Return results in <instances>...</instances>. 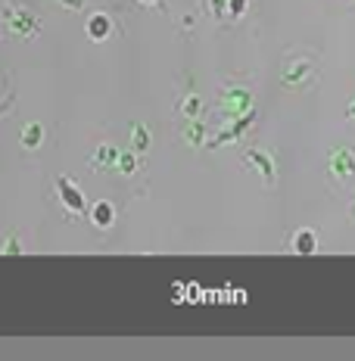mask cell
Segmentation results:
<instances>
[{"label":"cell","instance_id":"1","mask_svg":"<svg viewBox=\"0 0 355 361\" xmlns=\"http://www.w3.org/2000/svg\"><path fill=\"white\" fill-rule=\"evenodd\" d=\"M4 22H6V28H10L16 37H35L37 32H41V22H37V16H32L25 6L16 4V0H10V4L4 6Z\"/></svg>","mask_w":355,"mask_h":361},{"label":"cell","instance_id":"2","mask_svg":"<svg viewBox=\"0 0 355 361\" xmlns=\"http://www.w3.org/2000/svg\"><path fill=\"white\" fill-rule=\"evenodd\" d=\"M56 193H59V202H63L72 215L85 212V193H81V187L75 184V180H69L66 175H59L56 178Z\"/></svg>","mask_w":355,"mask_h":361},{"label":"cell","instance_id":"3","mask_svg":"<svg viewBox=\"0 0 355 361\" xmlns=\"http://www.w3.org/2000/svg\"><path fill=\"white\" fill-rule=\"evenodd\" d=\"M253 122H255V112H253V109L243 112V116H237V118H234V122L212 140V144H209V149H218V147H224V144H234V140H240V137H243V131H249V128H253Z\"/></svg>","mask_w":355,"mask_h":361},{"label":"cell","instance_id":"4","mask_svg":"<svg viewBox=\"0 0 355 361\" xmlns=\"http://www.w3.org/2000/svg\"><path fill=\"white\" fill-rule=\"evenodd\" d=\"M243 162H246V165H253V169L259 171L262 180H265L268 187L277 180V162L271 159L265 149H243Z\"/></svg>","mask_w":355,"mask_h":361},{"label":"cell","instance_id":"5","mask_svg":"<svg viewBox=\"0 0 355 361\" xmlns=\"http://www.w3.org/2000/svg\"><path fill=\"white\" fill-rule=\"evenodd\" d=\"M327 169L334 180H352L355 178V153L352 149H334L327 159Z\"/></svg>","mask_w":355,"mask_h":361},{"label":"cell","instance_id":"6","mask_svg":"<svg viewBox=\"0 0 355 361\" xmlns=\"http://www.w3.org/2000/svg\"><path fill=\"white\" fill-rule=\"evenodd\" d=\"M312 75V59L306 56H290L287 59V69H284V85L287 87H302V81Z\"/></svg>","mask_w":355,"mask_h":361},{"label":"cell","instance_id":"7","mask_svg":"<svg viewBox=\"0 0 355 361\" xmlns=\"http://www.w3.org/2000/svg\"><path fill=\"white\" fill-rule=\"evenodd\" d=\"M224 109L231 112V116H243V112H249V106H253V94L243 87H231L228 94H224Z\"/></svg>","mask_w":355,"mask_h":361},{"label":"cell","instance_id":"8","mask_svg":"<svg viewBox=\"0 0 355 361\" xmlns=\"http://www.w3.org/2000/svg\"><path fill=\"white\" fill-rule=\"evenodd\" d=\"M109 32H112V19L107 16L103 10H97V13H90V19H88V37L90 41H107L109 37Z\"/></svg>","mask_w":355,"mask_h":361},{"label":"cell","instance_id":"9","mask_svg":"<svg viewBox=\"0 0 355 361\" xmlns=\"http://www.w3.org/2000/svg\"><path fill=\"white\" fill-rule=\"evenodd\" d=\"M90 221H94V228H112V221H116V209H112V202L100 200L90 206Z\"/></svg>","mask_w":355,"mask_h":361},{"label":"cell","instance_id":"10","mask_svg":"<svg viewBox=\"0 0 355 361\" xmlns=\"http://www.w3.org/2000/svg\"><path fill=\"white\" fill-rule=\"evenodd\" d=\"M290 246H293V252H299V255H312L315 250H318V237H315V231H296L290 240Z\"/></svg>","mask_w":355,"mask_h":361},{"label":"cell","instance_id":"11","mask_svg":"<svg viewBox=\"0 0 355 361\" xmlns=\"http://www.w3.org/2000/svg\"><path fill=\"white\" fill-rule=\"evenodd\" d=\"M41 137H44V128L37 125V122H32V125L22 128V147H28V149L41 147Z\"/></svg>","mask_w":355,"mask_h":361},{"label":"cell","instance_id":"12","mask_svg":"<svg viewBox=\"0 0 355 361\" xmlns=\"http://www.w3.org/2000/svg\"><path fill=\"white\" fill-rule=\"evenodd\" d=\"M116 159H119V153L112 147H100L94 153V159H90V165H94V169H107V165H116Z\"/></svg>","mask_w":355,"mask_h":361},{"label":"cell","instance_id":"13","mask_svg":"<svg viewBox=\"0 0 355 361\" xmlns=\"http://www.w3.org/2000/svg\"><path fill=\"white\" fill-rule=\"evenodd\" d=\"M131 147L138 149V153L150 147V131H147V125H134V128H131Z\"/></svg>","mask_w":355,"mask_h":361},{"label":"cell","instance_id":"14","mask_svg":"<svg viewBox=\"0 0 355 361\" xmlns=\"http://www.w3.org/2000/svg\"><path fill=\"white\" fill-rule=\"evenodd\" d=\"M116 169L122 171V175H134V169H138V159H134V153H119Z\"/></svg>","mask_w":355,"mask_h":361},{"label":"cell","instance_id":"15","mask_svg":"<svg viewBox=\"0 0 355 361\" xmlns=\"http://www.w3.org/2000/svg\"><path fill=\"white\" fill-rule=\"evenodd\" d=\"M246 10H249V0H228V10H224V16H228V19H240Z\"/></svg>","mask_w":355,"mask_h":361},{"label":"cell","instance_id":"16","mask_svg":"<svg viewBox=\"0 0 355 361\" xmlns=\"http://www.w3.org/2000/svg\"><path fill=\"white\" fill-rule=\"evenodd\" d=\"M184 137L191 140L193 147H200V144H203V122H196V118H193L191 128H187V134H184Z\"/></svg>","mask_w":355,"mask_h":361},{"label":"cell","instance_id":"17","mask_svg":"<svg viewBox=\"0 0 355 361\" xmlns=\"http://www.w3.org/2000/svg\"><path fill=\"white\" fill-rule=\"evenodd\" d=\"M181 112H184L187 118H196V116H200V97H187L184 106H181Z\"/></svg>","mask_w":355,"mask_h":361},{"label":"cell","instance_id":"18","mask_svg":"<svg viewBox=\"0 0 355 361\" xmlns=\"http://www.w3.org/2000/svg\"><path fill=\"white\" fill-rule=\"evenodd\" d=\"M224 10H228V0H212V16L224 19Z\"/></svg>","mask_w":355,"mask_h":361},{"label":"cell","instance_id":"19","mask_svg":"<svg viewBox=\"0 0 355 361\" xmlns=\"http://www.w3.org/2000/svg\"><path fill=\"white\" fill-rule=\"evenodd\" d=\"M4 252H13V255H19V252H22V246H19V240H16V237H10V240H6V246H4Z\"/></svg>","mask_w":355,"mask_h":361},{"label":"cell","instance_id":"20","mask_svg":"<svg viewBox=\"0 0 355 361\" xmlns=\"http://www.w3.org/2000/svg\"><path fill=\"white\" fill-rule=\"evenodd\" d=\"M59 4H63L66 10H81V6H85V0H59Z\"/></svg>","mask_w":355,"mask_h":361},{"label":"cell","instance_id":"21","mask_svg":"<svg viewBox=\"0 0 355 361\" xmlns=\"http://www.w3.org/2000/svg\"><path fill=\"white\" fill-rule=\"evenodd\" d=\"M10 106H13V97H10V100H6V103H0V116H4V112L10 109Z\"/></svg>","mask_w":355,"mask_h":361},{"label":"cell","instance_id":"22","mask_svg":"<svg viewBox=\"0 0 355 361\" xmlns=\"http://www.w3.org/2000/svg\"><path fill=\"white\" fill-rule=\"evenodd\" d=\"M346 116H349V118H352V122H355V100L349 103V109H346Z\"/></svg>","mask_w":355,"mask_h":361},{"label":"cell","instance_id":"23","mask_svg":"<svg viewBox=\"0 0 355 361\" xmlns=\"http://www.w3.org/2000/svg\"><path fill=\"white\" fill-rule=\"evenodd\" d=\"M140 4H150V6H153V4H156V6H160V10H162V6H165V4H162V0H140Z\"/></svg>","mask_w":355,"mask_h":361},{"label":"cell","instance_id":"24","mask_svg":"<svg viewBox=\"0 0 355 361\" xmlns=\"http://www.w3.org/2000/svg\"><path fill=\"white\" fill-rule=\"evenodd\" d=\"M352 215H355V200H352Z\"/></svg>","mask_w":355,"mask_h":361}]
</instances>
